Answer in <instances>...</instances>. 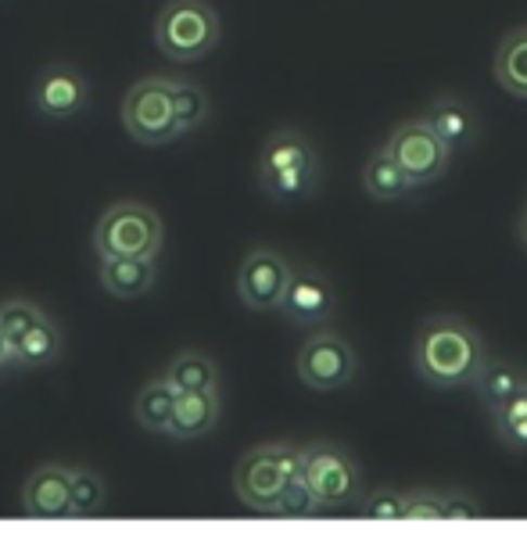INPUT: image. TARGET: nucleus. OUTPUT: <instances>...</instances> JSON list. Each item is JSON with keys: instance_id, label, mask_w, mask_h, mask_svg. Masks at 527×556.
<instances>
[{"instance_id": "39448f33", "label": "nucleus", "mask_w": 527, "mask_h": 556, "mask_svg": "<svg viewBox=\"0 0 527 556\" xmlns=\"http://www.w3.org/2000/svg\"><path fill=\"white\" fill-rule=\"evenodd\" d=\"M219 37V15L205 0H169L155 18V43L169 62H202Z\"/></svg>"}, {"instance_id": "cd10ccee", "label": "nucleus", "mask_w": 527, "mask_h": 556, "mask_svg": "<svg viewBox=\"0 0 527 556\" xmlns=\"http://www.w3.org/2000/svg\"><path fill=\"white\" fill-rule=\"evenodd\" d=\"M359 514L370 520H406V492L395 489L370 492L367 500H359Z\"/></svg>"}, {"instance_id": "2f4dec72", "label": "nucleus", "mask_w": 527, "mask_h": 556, "mask_svg": "<svg viewBox=\"0 0 527 556\" xmlns=\"http://www.w3.org/2000/svg\"><path fill=\"white\" fill-rule=\"evenodd\" d=\"M517 241L527 248V205H524V212H520V219H517Z\"/></svg>"}, {"instance_id": "ddd939ff", "label": "nucleus", "mask_w": 527, "mask_h": 556, "mask_svg": "<svg viewBox=\"0 0 527 556\" xmlns=\"http://www.w3.org/2000/svg\"><path fill=\"white\" fill-rule=\"evenodd\" d=\"M68 464H40L22 484V514L33 520H65L68 517Z\"/></svg>"}, {"instance_id": "6e6552de", "label": "nucleus", "mask_w": 527, "mask_h": 556, "mask_svg": "<svg viewBox=\"0 0 527 556\" xmlns=\"http://www.w3.org/2000/svg\"><path fill=\"white\" fill-rule=\"evenodd\" d=\"M295 370L301 377V384L312 388V392H342V388L356 381L359 359L356 349L337 330H320V334H312L298 349Z\"/></svg>"}, {"instance_id": "9b49d317", "label": "nucleus", "mask_w": 527, "mask_h": 556, "mask_svg": "<svg viewBox=\"0 0 527 556\" xmlns=\"http://www.w3.org/2000/svg\"><path fill=\"white\" fill-rule=\"evenodd\" d=\"M291 266L277 248H252L237 269V299L252 313H273L280 309V299L287 291Z\"/></svg>"}, {"instance_id": "20e7f679", "label": "nucleus", "mask_w": 527, "mask_h": 556, "mask_svg": "<svg viewBox=\"0 0 527 556\" xmlns=\"http://www.w3.org/2000/svg\"><path fill=\"white\" fill-rule=\"evenodd\" d=\"M301 470V448L273 442L248 448L233 467V492L255 514H273L284 484Z\"/></svg>"}, {"instance_id": "c756f323", "label": "nucleus", "mask_w": 527, "mask_h": 556, "mask_svg": "<svg viewBox=\"0 0 527 556\" xmlns=\"http://www.w3.org/2000/svg\"><path fill=\"white\" fill-rule=\"evenodd\" d=\"M481 514H485V506L477 503L471 492H460V489L445 492V520H471Z\"/></svg>"}, {"instance_id": "f3484780", "label": "nucleus", "mask_w": 527, "mask_h": 556, "mask_svg": "<svg viewBox=\"0 0 527 556\" xmlns=\"http://www.w3.org/2000/svg\"><path fill=\"white\" fill-rule=\"evenodd\" d=\"M62 352H65L62 327H57L51 316H43L40 324H33L26 334L11 345V366H22V370H40V366H51V363L62 359Z\"/></svg>"}, {"instance_id": "a878e982", "label": "nucleus", "mask_w": 527, "mask_h": 556, "mask_svg": "<svg viewBox=\"0 0 527 556\" xmlns=\"http://www.w3.org/2000/svg\"><path fill=\"white\" fill-rule=\"evenodd\" d=\"M47 313L40 309V305H33L26 299H8L4 305H0V334H4L8 345H15V341L26 334V330L33 324H40Z\"/></svg>"}, {"instance_id": "6ab92c4d", "label": "nucleus", "mask_w": 527, "mask_h": 556, "mask_svg": "<svg viewBox=\"0 0 527 556\" xmlns=\"http://www.w3.org/2000/svg\"><path fill=\"white\" fill-rule=\"evenodd\" d=\"M496 83L513 98L527 101V26L502 37L496 51Z\"/></svg>"}, {"instance_id": "4be33fe9", "label": "nucleus", "mask_w": 527, "mask_h": 556, "mask_svg": "<svg viewBox=\"0 0 527 556\" xmlns=\"http://www.w3.org/2000/svg\"><path fill=\"white\" fill-rule=\"evenodd\" d=\"M172 402H176V388L166 381V377H151L133 399V417L147 434H166Z\"/></svg>"}, {"instance_id": "aec40b11", "label": "nucleus", "mask_w": 527, "mask_h": 556, "mask_svg": "<svg viewBox=\"0 0 527 556\" xmlns=\"http://www.w3.org/2000/svg\"><path fill=\"white\" fill-rule=\"evenodd\" d=\"M162 377H166L176 392H213V388H219L216 359L205 356V352H197V349L180 352V356L166 366V374Z\"/></svg>"}, {"instance_id": "a211bd4d", "label": "nucleus", "mask_w": 527, "mask_h": 556, "mask_svg": "<svg viewBox=\"0 0 527 556\" xmlns=\"http://www.w3.org/2000/svg\"><path fill=\"white\" fill-rule=\"evenodd\" d=\"M471 384H474L477 399H481L488 409H496V406H502V402H510L517 392H524L527 370L517 363H506V359H496V363L485 359L481 366H477Z\"/></svg>"}, {"instance_id": "2eb2a0df", "label": "nucleus", "mask_w": 527, "mask_h": 556, "mask_svg": "<svg viewBox=\"0 0 527 556\" xmlns=\"http://www.w3.org/2000/svg\"><path fill=\"white\" fill-rule=\"evenodd\" d=\"M101 288L112 294V299H144V294L155 288V258H101Z\"/></svg>"}, {"instance_id": "5701e85b", "label": "nucleus", "mask_w": 527, "mask_h": 556, "mask_svg": "<svg viewBox=\"0 0 527 556\" xmlns=\"http://www.w3.org/2000/svg\"><path fill=\"white\" fill-rule=\"evenodd\" d=\"M169 98H172L176 137L191 134V129H197V126H205V119H208V93H205L202 87H197V83L172 79Z\"/></svg>"}, {"instance_id": "7ed1b4c3", "label": "nucleus", "mask_w": 527, "mask_h": 556, "mask_svg": "<svg viewBox=\"0 0 527 556\" xmlns=\"http://www.w3.org/2000/svg\"><path fill=\"white\" fill-rule=\"evenodd\" d=\"M166 227L162 216L144 201H115L93 227L98 258H158Z\"/></svg>"}, {"instance_id": "f03ea898", "label": "nucleus", "mask_w": 527, "mask_h": 556, "mask_svg": "<svg viewBox=\"0 0 527 556\" xmlns=\"http://www.w3.org/2000/svg\"><path fill=\"white\" fill-rule=\"evenodd\" d=\"M259 184L273 201H301L320 184V155L298 129H277L259 151Z\"/></svg>"}, {"instance_id": "9d476101", "label": "nucleus", "mask_w": 527, "mask_h": 556, "mask_svg": "<svg viewBox=\"0 0 527 556\" xmlns=\"http://www.w3.org/2000/svg\"><path fill=\"white\" fill-rule=\"evenodd\" d=\"M29 98H33V112H37L40 119L65 123L90 109V83L76 65L54 62L33 79Z\"/></svg>"}, {"instance_id": "f257e3e1", "label": "nucleus", "mask_w": 527, "mask_h": 556, "mask_svg": "<svg viewBox=\"0 0 527 556\" xmlns=\"http://www.w3.org/2000/svg\"><path fill=\"white\" fill-rule=\"evenodd\" d=\"M481 363H485V341L463 316L438 313L424 319V327H420V334H416V352H413V366H416L420 381L430 388H441V392L466 388L474 381Z\"/></svg>"}, {"instance_id": "7c9ffc66", "label": "nucleus", "mask_w": 527, "mask_h": 556, "mask_svg": "<svg viewBox=\"0 0 527 556\" xmlns=\"http://www.w3.org/2000/svg\"><path fill=\"white\" fill-rule=\"evenodd\" d=\"M8 366H11V345L4 341V334H0V377H4Z\"/></svg>"}, {"instance_id": "f8f14e48", "label": "nucleus", "mask_w": 527, "mask_h": 556, "mask_svg": "<svg viewBox=\"0 0 527 556\" xmlns=\"http://www.w3.org/2000/svg\"><path fill=\"white\" fill-rule=\"evenodd\" d=\"M337 309V291L316 269H291L287 291L280 299V313L298 327H320Z\"/></svg>"}, {"instance_id": "4468645a", "label": "nucleus", "mask_w": 527, "mask_h": 556, "mask_svg": "<svg viewBox=\"0 0 527 556\" xmlns=\"http://www.w3.org/2000/svg\"><path fill=\"white\" fill-rule=\"evenodd\" d=\"M219 413H222L219 388H213V392H176L166 434L176 438V442H194V438H205V434L216 431Z\"/></svg>"}, {"instance_id": "bb28decb", "label": "nucleus", "mask_w": 527, "mask_h": 556, "mask_svg": "<svg viewBox=\"0 0 527 556\" xmlns=\"http://www.w3.org/2000/svg\"><path fill=\"white\" fill-rule=\"evenodd\" d=\"M280 517H316V514H323V506L320 500L312 495V489L306 484V478L295 475L287 484H284V492H280V500H277V510Z\"/></svg>"}, {"instance_id": "b1692460", "label": "nucleus", "mask_w": 527, "mask_h": 556, "mask_svg": "<svg viewBox=\"0 0 527 556\" xmlns=\"http://www.w3.org/2000/svg\"><path fill=\"white\" fill-rule=\"evenodd\" d=\"M108 500V484L90 467H73V481H68V517H93L104 510Z\"/></svg>"}, {"instance_id": "412c9836", "label": "nucleus", "mask_w": 527, "mask_h": 556, "mask_svg": "<svg viewBox=\"0 0 527 556\" xmlns=\"http://www.w3.org/2000/svg\"><path fill=\"white\" fill-rule=\"evenodd\" d=\"M362 191H367L373 201H395L409 191V180L402 173V165L395 162V155L388 148L373 151L362 165Z\"/></svg>"}, {"instance_id": "1a4fd4ad", "label": "nucleus", "mask_w": 527, "mask_h": 556, "mask_svg": "<svg viewBox=\"0 0 527 556\" xmlns=\"http://www.w3.org/2000/svg\"><path fill=\"white\" fill-rule=\"evenodd\" d=\"M395 155V162L402 165L409 187H430L449 173L452 151L441 144L424 119H409L402 126H395L391 140L384 144Z\"/></svg>"}, {"instance_id": "c85d7f7f", "label": "nucleus", "mask_w": 527, "mask_h": 556, "mask_svg": "<svg viewBox=\"0 0 527 556\" xmlns=\"http://www.w3.org/2000/svg\"><path fill=\"white\" fill-rule=\"evenodd\" d=\"M406 520H445V492L441 489L406 492Z\"/></svg>"}, {"instance_id": "dca6fc26", "label": "nucleus", "mask_w": 527, "mask_h": 556, "mask_svg": "<svg viewBox=\"0 0 527 556\" xmlns=\"http://www.w3.org/2000/svg\"><path fill=\"white\" fill-rule=\"evenodd\" d=\"M424 123L435 129V137L449 151H460L477 137V115H474L471 104L460 101V98L430 101V109L424 112Z\"/></svg>"}, {"instance_id": "393cba45", "label": "nucleus", "mask_w": 527, "mask_h": 556, "mask_svg": "<svg viewBox=\"0 0 527 556\" xmlns=\"http://www.w3.org/2000/svg\"><path fill=\"white\" fill-rule=\"evenodd\" d=\"M491 420H496V434L502 445L513 448V453H527V388L491 409Z\"/></svg>"}, {"instance_id": "423d86ee", "label": "nucleus", "mask_w": 527, "mask_h": 556, "mask_svg": "<svg viewBox=\"0 0 527 556\" xmlns=\"http://www.w3.org/2000/svg\"><path fill=\"white\" fill-rule=\"evenodd\" d=\"M301 478L320 500L323 510H337V506H351L362 500V475L359 464L351 459L342 445L316 442L301 448Z\"/></svg>"}, {"instance_id": "0eeeda50", "label": "nucleus", "mask_w": 527, "mask_h": 556, "mask_svg": "<svg viewBox=\"0 0 527 556\" xmlns=\"http://www.w3.org/2000/svg\"><path fill=\"white\" fill-rule=\"evenodd\" d=\"M172 79L169 76H147L137 79L123 98V126L137 144L162 148L176 140L172 123V98H169Z\"/></svg>"}]
</instances>
